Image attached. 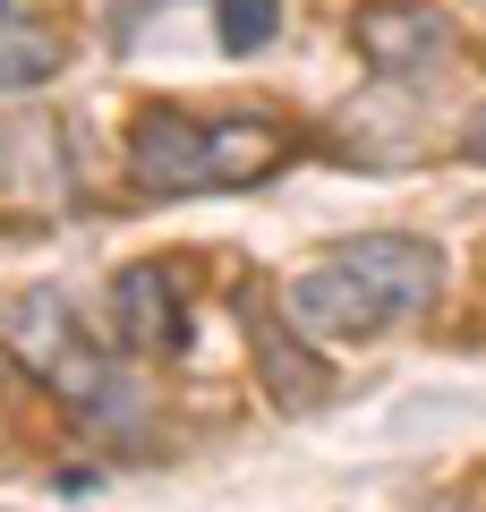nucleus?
Wrapping results in <instances>:
<instances>
[{"label": "nucleus", "instance_id": "1", "mask_svg": "<svg viewBox=\"0 0 486 512\" xmlns=\"http://www.w3.org/2000/svg\"><path fill=\"white\" fill-rule=\"evenodd\" d=\"M444 282V256L410 231H367V239H342L324 248L307 274H290L282 291V316L307 333V342H359V333H384L401 316H418Z\"/></svg>", "mask_w": 486, "mask_h": 512}, {"label": "nucleus", "instance_id": "2", "mask_svg": "<svg viewBox=\"0 0 486 512\" xmlns=\"http://www.w3.org/2000/svg\"><path fill=\"white\" fill-rule=\"evenodd\" d=\"M273 154H282V137L256 128V120L197 128V120H180V111H145L137 137H128V171H137V188H154V197L239 188V180H256V171H273Z\"/></svg>", "mask_w": 486, "mask_h": 512}, {"label": "nucleus", "instance_id": "3", "mask_svg": "<svg viewBox=\"0 0 486 512\" xmlns=\"http://www.w3.org/2000/svg\"><path fill=\"white\" fill-rule=\"evenodd\" d=\"M0 333H9V350H18V359L52 384L60 402H103V393H111V359L86 342V325L69 316V299H52V291L9 299Z\"/></svg>", "mask_w": 486, "mask_h": 512}, {"label": "nucleus", "instance_id": "4", "mask_svg": "<svg viewBox=\"0 0 486 512\" xmlns=\"http://www.w3.org/2000/svg\"><path fill=\"white\" fill-rule=\"evenodd\" d=\"M111 316H120V342H137V350H180V342H188L180 265H128V274L111 282Z\"/></svg>", "mask_w": 486, "mask_h": 512}, {"label": "nucleus", "instance_id": "5", "mask_svg": "<svg viewBox=\"0 0 486 512\" xmlns=\"http://www.w3.org/2000/svg\"><path fill=\"white\" fill-rule=\"evenodd\" d=\"M248 325H256V367H265V384H273V402L282 410H316L324 393H333V367L324 359H307V333L290 325L282 308H248Z\"/></svg>", "mask_w": 486, "mask_h": 512}, {"label": "nucleus", "instance_id": "6", "mask_svg": "<svg viewBox=\"0 0 486 512\" xmlns=\"http://www.w3.org/2000/svg\"><path fill=\"white\" fill-rule=\"evenodd\" d=\"M444 9L435 0H367L359 9V52L376 69H418L427 52H444Z\"/></svg>", "mask_w": 486, "mask_h": 512}, {"label": "nucleus", "instance_id": "7", "mask_svg": "<svg viewBox=\"0 0 486 512\" xmlns=\"http://www.w3.org/2000/svg\"><path fill=\"white\" fill-rule=\"evenodd\" d=\"M52 69H60V43L43 35L35 18H26L18 0H0V94H26V86H43Z\"/></svg>", "mask_w": 486, "mask_h": 512}, {"label": "nucleus", "instance_id": "8", "mask_svg": "<svg viewBox=\"0 0 486 512\" xmlns=\"http://www.w3.org/2000/svg\"><path fill=\"white\" fill-rule=\"evenodd\" d=\"M282 26V0H222V52H265Z\"/></svg>", "mask_w": 486, "mask_h": 512}, {"label": "nucleus", "instance_id": "9", "mask_svg": "<svg viewBox=\"0 0 486 512\" xmlns=\"http://www.w3.org/2000/svg\"><path fill=\"white\" fill-rule=\"evenodd\" d=\"M469 154H478V163H486V111H478V120H469Z\"/></svg>", "mask_w": 486, "mask_h": 512}, {"label": "nucleus", "instance_id": "10", "mask_svg": "<svg viewBox=\"0 0 486 512\" xmlns=\"http://www.w3.org/2000/svg\"><path fill=\"white\" fill-rule=\"evenodd\" d=\"M120 9H128V0H120Z\"/></svg>", "mask_w": 486, "mask_h": 512}, {"label": "nucleus", "instance_id": "11", "mask_svg": "<svg viewBox=\"0 0 486 512\" xmlns=\"http://www.w3.org/2000/svg\"><path fill=\"white\" fill-rule=\"evenodd\" d=\"M444 512H452V504H444Z\"/></svg>", "mask_w": 486, "mask_h": 512}]
</instances>
